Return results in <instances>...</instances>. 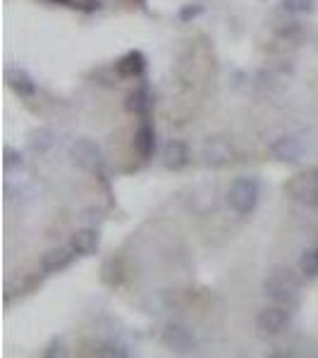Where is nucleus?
Wrapping results in <instances>:
<instances>
[{
  "instance_id": "f257e3e1",
  "label": "nucleus",
  "mask_w": 318,
  "mask_h": 358,
  "mask_svg": "<svg viewBox=\"0 0 318 358\" xmlns=\"http://www.w3.org/2000/svg\"><path fill=\"white\" fill-rule=\"evenodd\" d=\"M299 289H302V282L294 270L290 268H275L270 270V275L263 282V292L268 299H273L275 303L290 306L297 301Z\"/></svg>"
},
{
  "instance_id": "f03ea898",
  "label": "nucleus",
  "mask_w": 318,
  "mask_h": 358,
  "mask_svg": "<svg viewBox=\"0 0 318 358\" xmlns=\"http://www.w3.org/2000/svg\"><path fill=\"white\" fill-rule=\"evenodd\" d=\"M228 203L235 213H240V215H249L258 203L256 179H249V177L235 179L233 187H230V192H228Z\"/></svg>"
},
{
  "instance_id": "7ed1b4c3",
  "label": "nucleus",
  "mask_w": 318,
  "mask_h": 358,
  "mask_svg": "<svg viewBox=\"0 0 318 358\" xmlns=\"http://www.w3.org/2000/svg\"><path fill=\"white\" fill-rule=\"evenodd\" d=\"M285 192L299 206H318V172H299L285 184Z\"/></svg>"
},
{
  "instance_id": "20e7f679",
  "label": "nucleus",
  "mask_w": 318,
  "mask_h": 358,
  "mask_svg": "<svg viewBox=\"0 0 318 358\" xmlns=\"http://www.w3.org/2000/svg\"><path fill=\"white\" fill-rule=\"evenodd\" d=\"M69 160L74 167H79L82 172H98L103 167V153L89 138H77V141L69 146Z\"/></svg>"
},
{
  "instance_id": "39448f33",
  "label": "nucleus",
  "mask_w": 318,
  "mask_h": 358,
  "mask_svg": "<svg viewBox=\"0 0 318 358\" xmlns=\"http://www.w3.org/2000/svg\"><path fill=\"white\" fill-rule=\"evenodd\" d=\"M290 322H292V315L287 308H282V303L268 306V308H263L256 317V327L263 337H280V334L290 327Z\"/></svg>"
},
{
  "instance_id": "423d86ee",
  "label": "nucleus",
  "mask_w": 318,
  "mask_h": 358,
  "mask_svg": "<svg viewBox=\"0 0 318 358\" xmlns=\"http://www.w3.org/2000/svg\"><path fill=\"white\" fill-rule=\"evenodd\" d=\"M160 342L170 351H175V354H194L196 351L194 334L184 325H180V322H167L163 334H160Z\"/></svg>"
},
{
  "instance_id": "0eeeda50",
  "label": "nucleus",
  "mask_w": 318,
  "mask_h": 358,
  "mask_svg": "<svg viewBox=\"0 0 318 358\" xmlns=\"http://www.w3.org/2000/svg\"><path fill=\"white\" fill-rule=\"evenodd\" d=\"M201 155H204V163L208 167H225L235 160L233 146H230V143L221 136L208 138V141L204 143V148H201Z\"/></svg>"
},
{
  "instance_id": "6e6552de",
  "label": "nucleus",
  "mask_w": 318,
  "mask_h": 358,
  "mask_svg": "<svg viewBox=\"0 0 318 358\" xmlns=\"http://www.w3.org/2000/svg\"><path fill=\"white\" fill-rule=\"evenodd\" d=\"M270 151L277 160L282 163H299L304 155V146L299 143L297 136H277L273 143H270Z\"/></svg>"
},
{
  "instance_id": "1a4fd4ad",
  "label": "nucleus",
  "mask_w": 318,
  "mask_h": 358,
  "mask_svg": "<svg viewBox=\"0 0 318 358\" xmlns=\"http://www.w3.org/2000/svg\"><path fill=\"white\" fill-rule=\"evenodd\" d=\"M74 258V248L72 246H55V248H48V251L41 256V270L46 275L50 273H60L65 270Z\"/></svg>"
},
{
  "instance_id": "9d476101",
  "label": "nucleus",
  "mask_w": 318,
  "mask_h": 358,
  "mask_svg": "<svg viewBox=\"0 0 318 358\" xmlns=\"http://www.w3.org/2000/svg\"><path fill=\"white\" fill-rule=\"evenodd\" d=\"M163 165L172 172L187 167L189 165V146L187 143L180 141V138H170L163 148Z\"/></svg>"
},
{
  "instance_id": "9b49d317",
  "label": "nucleus",
  "mask_w": 318,
  "mask_h": 358,
  "mask_svg": "<svg viewBox=\"0 0 318 358\" xmlns=\"http://www.w3.org/2000/svg\"><path fill=\"white\" fill-rule=\"evenodd\" d=\"M98 244H101V236H98L96 229H77V232L72 234V239H69V246L74 248V253L77 256H94L98 251Z\"/></svg>"
},
{
  "instance_id": "f8f14e48",
  "label": "nucleus",
  "mask_w": 318,
  "mask_h": 358,
  "mask_svg": "<svg viewBox=\"0 0 318 358\" xmlns=\"http://www.w3.org/2000/svg\"><path fill=\"white\" fill-rule=\"evenodd\" d=\"M5 82H8V86L15 91V94H20L25 98H32L34 94H36V84H34V79L20 67H10L8 72H5Z\"/></svg>"
},
{
  "instance_id": "ddd939ff",
  "label": "nucleus",
  "mask_w": 318,
  "mask_h": 358,
  "mask_svg": "<svg viewBox=\"0 0 318 358\" xmlns=\"http://www.w3.org/2000/svg\"><path fill=\"white\" fill-rule=\"evenodd\" d=\"M134 148L141 158H151L155 151V131L151 122H141L137 136H134Z\"/></svg>"
},
{
  "instance_id": "4468645a",
  "label": "nucleus",
  "mask_w": 318,
  "mask_h": 358,
  "mask_svg": "<svg viewBox=\"0 0 318 358\" xmlns=\"http://www.w3.org/2000/svg\"><path fill=\"white\" fill-rule=\"evenodd\" d=\"M144 67H146V57H144L139 50H130L125 57H120L118 62V72L123 74V77H139V74L144 72Z\"/></svg>"
},
{
  "instance_id": "2eb2a0df",
  "label": "nucleus",
  "mask_w": 318,
  "mask_h": 358,
  "mask_svg": "<svg viewBox=\"0 0 318 358\" xmlns=\"http://www.w3.org/2000/svg\"><path fill=\"white\" fill-rule=\"evenodd\" d=\"M127 110L134 115H148V110L153 108V98L148 94V89H137L127 96Z\"/></svg>"
},
{
  "instance_id": "dca6fc26",
  "label": "nucleus",
  "mask_w": 318,
  "mask_h": 358,
  "mask_svg": "<svg viewBox=\"0 0 318 358\" xmlns=\"http://www.w3.org/2000/svg\"><path fill=\"white\" fill-rule=\"evenodd\" d=\"M53 143H55V138H53V131L50 129H39V131H34L32 138H29V148L39 155L48 153V148L53 146Z\"/></svg>"
},
{
  "instance_id": "f3484780",
  "label": "nucleus",
  "mask_w": 318,
  "mask_h": 358,
  "mask_svg": "<svg viewBox=\"0 0 318 358\" xmlns=\"http://www.w3.org/2000/svg\"><path fill=\"white\" fill-rule=\"evenodd\" d=\"M299 270H302V275L309 277V280L318 277V246L306 248L302 253V258H299Z\"/></svg>"
},
{
  "instance_id": "a211bd4d",
  "label": "nucleus",
  "mask_w": 318,
  "mask_h": 358,
  "mask_svg": "<svg viewBox=\"0 0 318 358\" xmlns=\"http://www.w3.org/2000/svg\"><path fill=\"white\" fill-rule=\"evenodd\" d=\"M94 354L96 356H111V358H125V356H130V351H127L125 346L118 344V342H106V344L98 346Z\"/></svg>"
},
{
  "instance_id": "6ab92c4d",
  "label": "nucleus",
  "mask_w": 318,
  "mask_h": 358,
  "mask_svg": "<svg viewBox=\"0 0 318 358\" xmlns=\"http://www.w3.org/2000/svg\"><path fill=\"white\" fill-rule=\"evenodd\" d=\"M3 165H5V172H13V170H20L22 165H25V158H22L20 151H15V148H5L3 151Z\"/></svg>"
},
{
  "instance_id": "aec40b11",
  "label": "nucleus",
  "mask_w": 318,
  "mask_h": 358,
  "mask_svg": "<svg viewBox=\"0 0 318 358\" xmlns=\"http://www.w3.org/2000/svg\"><path fill=\"white\" fill-rule=\"evenodd\" d=\"M282 10L290 15H304L314 10V3L311 0H282Z\"/></svg>"
},
{
  "instance_id": "412c9836",
  "label": "nucleus",
  "mask_w": 318,
  "mask_h": 358,
  "mask_svg": "<svg viewBox=\"0 0 318 358\" xmlns=\"http://www.w3.org/2000/svg\"><path fill=\"white\" fill-rule=\"evenodd\" d=\"M43 356H65V349H62V342H57V339H53V342H50V346L48 349L43 351Z\"/></svg>"
},
{
  "instance_id": "4be33fe9",
  "label": "nucleus",
  "mask_w": 318,
  "mask_h": 358,
  "mask_svg": "<svg viewBox=\"0 0 318 358\" xmlns=\"http://www.w3.org/2000/svg\"><path fill=\"white\" fill-rule=\"evenodd\" d=\"M48 3H55V5H69V8H74L72 0H48Z\"/></svg>"
}]
</instances>
